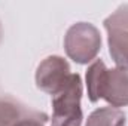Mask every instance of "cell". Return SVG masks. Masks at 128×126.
<instances>
[{
	"label": "cell",
	"instance_id": "1",
	"mask_svg": "<svg viewBox=\"0 0 128 126\" xmlns=\"http://www.w3.org/2000/svg\"><path fill=\"white\" fill-rule=\"evenodd\" d=\"M82 79L78 73H72L67 85L52 96L51 126H80L84 113L80 107Z\"/></svg>",
	"mask_w": 128,
	"mask_h": 126
},
{
	"label": "cell",
	"instance_id": "2",
	"mask_svg": "<svg viewBox=\"0 0 128 126\" xmlns=\"http://www.w3.org/2000/svg\"><path fill=\"white\" fill-rule=\"evenodd\" d=\"M101 49V34L91 22H76L64 36V51L76 64H88L96 60Z\"/></svg>",
	"mask_w": 128,
	"mask_h": 126
},
{
	"label": "cell",
	"instance_id": "3",
	"mask_svg": "<svg viewBox=\"0 0 128 126\" xmlns=\"http://www.w3.org/2000/svg\"><path fill=\"white\" fill-rule=\"evenodd\" d=\"M109 54L119 68L128 70V3L121 4L104 19Z\"/></svg>",
	"mask_w": 128,
	"mask_h": 126
},
{
	"label": "cell",
	"instance_id": "4",
	"mask_svg": "<svg viewBox=\"0 0 128 126\" xmlns=\"http://www.w3.org/2000/svg\"><path fill=\"white\" fill-rule=\"evenodd\" d=\"M70 76L72 73L67 60L58 55H49L37 65L34 82L37 89L54 96L67 85Z\"/></svg>",
	"mask_w": 128,
	"mask_h": 126
},
{
	"label": "cell",
	"instance_id": "5",
	"mask_svg": "<svg viewBox=\"0 0 128 126\" xmlns=\"http://www.w3.org/2000/svg\"><path fill=\"white\" fill-rule=\"evenodd\" d=\"M101 99H104L110 107L115 108L128 105L127 68H107L101 85Z\"/></svg>",
	"mask_w": 128,
	"mask_h": 126
},
{
	"label": "cell",
	"instance_id": "6",
	"mask_svg": "<svg viewBox=\"0 0 128 126\" xmlns=\"http://www.w3.org/2000/svg\"><path fill=\"white\" fill-rule=\"evenodd\" d=\"M48 114L10 98H0V126H22L28 122H48Z\"/></svg>",
	"mask_w": 128,
	"mask_h": 126
},
{
	"label": "cell",
	"instance_id": "7",
	"mask_svg": "<svg viewBox=\"0 0 128 126\" xmlns=\"http://www.w3.org/2000/svg\"><path fill=\"white\" fill-rule=\"evenodd\" d=\"M85 126H127V116L119 108L101 107L88 116Z\"/></svg>",
	"mask_w": 128,
	"mask_h": 126
},
{
	"label": "cell",
	"instance_id": "8",
	"mask_svg": "<svg viewBox=\"0 0 128 126\" xmlns=\"http://www.w3.org/2000/svg\"><path fill=\"white\" fill-rule=\"evenodd\" d=\"M106 71H107V67L101 60H94V63L86 70V74H85L86 92H88V99L91 102H97L101 99V85H103Z\"/></svg>",
	"mask_w": 128,
	"mask_h": 126
},
{
	"label": "cell",
	"instance_id": "9",
	"mask_svg": "<svg viewBox=\"0 0 128 126\" xmlns=\"http://www.w3.org/2000/svg\"><path fill=\"white\" fill-rule=\"evenodd\" d=\"M22 126H45V123H42V122H28V123H26Z\"/></svg>",
	"mask_w": 128,
	"mask_h": 126
},
{
	"label": "cell",
	"instance_id": "10",
	"mask_svg": "<svg viewBox=\"0 0 128 126\" xmlns=\"http://www.w3.org/2000/svg\"><path fill=\"white\" fill-rule=\"evenodd\" d=\"M0 40H2V25H0Z\"/></svg>",
	"mask_w": 128,
	"mask_h": 126
}]
</instances>
